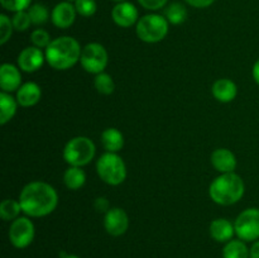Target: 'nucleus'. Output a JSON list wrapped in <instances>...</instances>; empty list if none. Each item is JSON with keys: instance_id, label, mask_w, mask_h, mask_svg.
<instances>
[{"instance_id": "f257e3e1", "label": "nucleus", "mask_w": 259, "mask_h": 258, "mask_svg": "<svg viewBox=\"0 0 259 258\" xmlns=\"http://www.w3.org/2000/svg\"><path fill=\"white\" fill-rule=\"evenodd\" d=\"M19 202L22 211L27 217H47L57 207L58 194L55 187L47 182L32 181L20 191Z\"/></svg>"}, {"instance_id": "f03ea898", "label": "nucleus", "mask_w": 259, "mask_h": 258, "mask_svg": "<svg viewBox=\"0 0 259 258\" xmlns=\"http://www.w3.org/2000/svg\"><path fill=\"white\" fill-rule=\"evenodd\" d=\"M81 46L73 37L63 35L52 39L46 48V61L52 68L65 71L73 67L81 58Z\"/></svg>"}, {"instance_id": "7ed1b4c3", "label": "nucleus", "mask_w": 259, "mask_h": 258, "mask_svg": "<svg viewBox=\"0 0 259 258\" xmlns=\"http://www.w3.org/2000/svg\"><path fill=\"white\" fill-rule=\"evenodd\" d=\"M245 185L242 177L235 172L222 174L209 186V196L217 204L223 206L237 204L243 197Z\"/></svg>"}, {"instance_id": "20e7f679", "label": "nucleus", "mask_w": 259, "mask_h": 258, "mask_svg": "<svg viewBox=\"0 0 259 258\" xmlns=\"http://www.w3.org/2000/svg\"><path fill=\"white\" fill-rule=\"evenodd\" d=\"M96 172L105 184L118 186L126 179V166L118 153L106 152L96 162Z\"/></svg>"}, {"instance_id": "39448f33", "label": "nucleus", "mask_w": 259, "mask_h": 258, "mask_svg": "<svg viewBox=\"0 0 259 258\" xmlns=\"http://www.w3.org/2000/svg\"><path fill=\"white\" fill-rule=\"evenodd\" d=\"M96 153L95 143L83 136L71 138L63 148V158L70 166L82 167L90 163Z\"/></svg>"}, {"instance_id": "423d86ee", "label": "nucleus", "mask_w": 259, "mask_h": 258, "mask_svg": "<svg viewBox=\"0 0 259 258\" xmlns=\"http://www.w3.org/2000/svg\"><path fill=\"white\" fill-rule=\"evenodd\" d=\"M168 20L159 14H147L137 23L136 33L142 42L158 43L168 34Z\"/></svg>"}, {"instance_id": "0eeeda50", "label": "nucleus", "mask_w": 259, "mask_h": 258, "mask_svg": "<svg viewBox=\"0 0 259 258\" xmlns=\"http://www.w3.org/2000/svg\"><path fill=\"white\" fill-rule=\"evenodd\" d=\"M80 62L86 72L94 73V75L104 72L109 62L108 51L100 43H88L82 48Z\"/></svg>"}, {"instance_id": "6e6552de", "label": "nucleus", "mask_w": 259, "mask_h": 258, "mask_svg": "<svg viewBox=\"0 0 259 258\" xmlns=\"http://www.w3.org/2000/svg\"><path fill=\"white\" fill-rule=\"evenodd\" d=\"M235 234L244 242H255L259 239V209L248 207L240 212L234 222Z\"/></svg>"}, {"instance_id": "1a4fd4ad", "label": "nucleus", "mask_w": 259, "mask_h": 258, "mask_svg": "<svg viewBox=\"0 0 259 258\" xmlns=\"http://www.w3.org/2000/svg\"><path fill=\"white\" fill-rule=\"evenodd\" d=\"M9 240L18 249H24L33 242L35 235L34 224L27 217H19L13 220L9 228Z\"/></svg>"}, {"instance_id": "9d476101", "label": "nucleus", "mask_w": 259, "mask_h": 258, "mask_svg": "<svg viewBox=\"0 0 259 258\" xmlns=\"http://www.w3.org/2000/svg\"><path fill=\"white\" fill-rule=\"evenodd\" d=\"M104 228L113 237L125 234L129 228V217L121 207H111L104 217Z\"/></svg>"}, {"instance_id": "9b49d317", "label": "nucleus", "mask_w": 259, "mask_h": 258, "mask_svg": "<svg viewBox=\"0 0 259 258\" xmlns=\"http://www.w3.org/2000/svg\"><path fill=\"white\" fill-rule=\"evenodd\" d=\"M46 55L38 47H25L18 56V67L24 72H35L43 66Z\"/></svg>"}, {"instance_id": "f8f14e48", "label": "nucleus", "mask_w": 259, "mask_h": 258, "mask_svg": "<svg viewBox=\"0 0 259 258\" xmlns=\"http://www.w3.org/2000/svg\"><path fill=\"white\" fill-rule=\"evenodd\" d=\"M111 18H113L114 23L116 25H119V27L129 28L136 24V23H138L139 13L136 5L129 2H123L118 3L113 8Z\"/></svg>"}, {"instance_id": "ddd939ff", "label": "nucleus", "mask_w": 259, "mask_h": 258, "mask_svg": "<svg viewBox=\"0 0 259 258\" xmlns=\"http://www.w3.org/2000/svg\"><path fill=\"white\" fill-rule=\"evenodd\" d=\"M76 14L77 12H76L75 5L71 4L70 2H62L58 3L53 8L52 13H51V20L55 27L60 28V29H67L75 23Z\"/></svg>"}, {"instance_id": "4468645a", "label": "nucleus", "mask_w": 259, "mask_h": 258, "mask_svg": "<svg viewBox=\"0 0 259 258\" xmlns=\"http://www.w3.org/2000/svg\"><path fill=\"white\" fill-rule=\"evenodd\" d=\"M22 75L19 67L12 63H3L0 67V88L5 93H13L20 88Z\"/></svg>"}, {"instance_id": "2eb2a0df", "label": "nucleus", "mask_w": 259, "mask_h": 258, "mask_svg": "<svg viewBox=\"0 0 259 258\" xmlns=\"http://www.w3.org/2000/svg\"><path fill=\"white\" fill-rule=\"evenodd\" d=\"M211 163L220 174L234 172L237 167V157L230 149L218 148L211 154Z\"/></svg>"}, {"instance_id": "dca6fc26", "label": "nucleus", "mask_w": 259, "mask_h": 258, "mask_svg": "<svg viewBox=\"0 0 259 258\" xmlns=\"http://www.w3.org/2000/svg\"><path fill=\"white\" fill-rule=\"evenodd\" d=\"M42 96V90H40L39 85L35 82H25L20 86L17 90V99L18 104L23 108H30L38 104Z\"/></svg>"}, {"instance_id": "f3484780", "label": "nucleus", "mask_w": 259, "mask_h": 258, "mask_svg": "<svg viewBox=\"0 0 259 258\" xmlns=\"http://www.w3.org/2000/svg\"><path fill=\"white\" fill-rule=\"evenodd\" d=\"M209 230L212 239L219 243H228L233 239V235L235 234L234 224L228 219H224V218L212 220Z\"/></svg>"}, {"instance_id": "a211bd4d", "label": "nucleus", "mask_w": 259, "mask_h": 258, "mask_svg": "<svg viewBox=\"0 0 259 258\" xmlns=\"http://www.w3.org/2000/svg\"><path fill=\"white\" fill-rule=\"evenodd\" d=\"M212 95L220 103H230L238 94V88L234 81L229 78H219L212 85Z\"/></svg>"}, {"instance_id": "6ab92c4d", "label": "nucleus", "mask_w": 259, "mask_h": 258, "mask_svg": "<svg viewBox=\"0 0 259 258\" xmlns=\"http://www.w3.org/2000/svg\"><path fill=\"white\" fill-rule=\"evenodd\" d=\"M101 143L106 152L118 153L124 146V136L116 128H106L101 133Z\"/></svg>"}, {"instance_id": "aec40b11", "label": "nucleus", "mask_w": 259, "mask_h": 258, "mask_svg": "<svg viewBox=\"0 0 259 258\" xmlns=\"http://www.w3.org/2000/svg\"><path fill=\"white\" fill-rule=\"evenodd\" d=\"M17 99L13 98L9 93L2 91L0 93V124L5 125L8 121L13 119V116L17 113L18 108Z\"/></svg>"}, {"instance_id": "412c9836", "label": "nucleus", "mask_w": 259, "mask_h": 258, "mask_svg": "<svg viewBox=\"0 0 259 258\" xmlns=\"http://www.w3.org/2000/svg\"><path fill=\"white\" fill-rule=\"evenodd\" d=\"M63 182L68 190H78L85 185L86 174L81 167L70 166L63 174Z\"/></svg>"}, {"instance_id": "4be33fe9", "label": "nucleus", "mask_w": 259, "mask_h": 258, "mask_svg": "<svg viewBox=\"0 0 259 258\" xmlns=\"http://www.w3.org/2000/svg\"><path fill=\"white\" fill-rule=\"evenodd\" d=\"M223 258H249V248L239 238L232 239L223 248Z\"/></svg>"}, {"instance_id": "5701e85b", "label": "nucleus", "mask_w": 259, "mask_h": 258, "mask_svg": "<svg viewBox=\"0 0 259 258\" xmlns=\"http://www.w3.org/2000/svg\"><path fill=\"white\" fill-rule=\"evenodd\" d=\"M164 15H166V19L168 20L169 24L179 25L187 19V9L181 3L175 2L166 8Z\"/></svg>"}, {"instance_id": "b1692460", "label": "nucleus", "mask_w": 259, "mask_h": 258, "mask_svg": "<svg viewBox=\"0 0 259 258\" xmlns=\"http://www.w3.org/2000/svg\"><path fill=\"white\" fill-rule=\"evenodd\" d=\"M20 211H22L20 202L14 199H5L0 204V217L5 222H10V220L13 222L19 218Z\"/></svg>"}, {"instance_id": "393cba45", "label": "nucleus", "mask_w": 259, "mask_h": 258, "mask_svg": "<svg viewBox=\"0 0 259 258\" xmlns=\"http://www.w3.org/2000/svg\"><path fill=\"white\" fill-rule=\"evenodd\" d=\"M94 86L96 91L101 95H110L115 90V83H114L113 77L109 73L101 72L98 73L94 78Z\"/></svg>"}, {"instance_id": "a878e982", "label": "nucleus", "mask_w": 259, "mask_h": 258, "mask_svg": "<svg viewBox=\"0 0 259 258\" xmlns=\"http://www.w3.org/2000/svg\"><path fill=\"white\" fill-rule=\"evenodd\" d=\"M28 13H29L32 24L34 25L45 24V23H47L48 18H50V12H48V9L43 4L30 5Z\"/></svg>"}, {"instance_id": "bb28decb", "label": "nucleus", "mask_w": 259, "mask_h": 258, "mask_svg": "<svg viewBox=\"0 0 259 258\" xmlns=\"http://www.w3.org/2000/svg\"><path fill=\"white\" fill-rule=\"evenodd\" d=\"M30 40H32V45L34 47L38 48H47L50 46V43L52 42L51 40V35L47 30L42 29V28H38V29L33 30L32 34H30Z\"/></svg>"}, {"instance_id": "cd10ccee", "label": "nucleus", "mask_w": 259, "mask_h": 258, "mask_svg": "<svg viewBox=\"0 0 259 258\" xmlns=\"http://www.w3.org/2000/svg\"><path fill=\"white\" fill-rule=\"evenodd\" d=\"M75 8L77 14L89 18L95 14L98 5H96L95 0H76Z\"/></svg>"}, {"instance_id": "c85d7f7f", "label": "nucleus", "mask_w": 259, "mask_h": 258, "mask_svg": "<svg viewBox=\"0 0 259 258\" xmlns=\"http://www.w3.org/2000/svg\"><path fill=\"white\" fill-rule=\"evenodd\" d=\"M12 22H13V27H14V29L18 30V32H24V30H27L28 28H29V25L32 24L29 13L25 12V10L15 13Z\"/></svg>"}, {"instance_id": "c756f323", "label": "nucleus", "mask_w": 259, "mask_h": 258, "mask_svg": "<svg viewBox=\"0 0 259 258\" xmlns=\"http://www.w3.org/2000/svg\"><path fill=\"white\" fill-rule=\"evenodd\" d=\"M14 27L13 22L5 14H0V45H5L12 37Z\"/></svg>"}, {"instance_id": "7c9ffc66", "label": "nucleus", "mask_w": 259, "mask_h": 258, "mask_svg": "<svg viewBox=\"0 0 259 258\" xmlns=\"http://www.w3.org/2000/svg\"><path fill=\"white\" fill-rule=\"evenodd\" d=\"M32 0H0L3 8L8 12L18 13L25 9H29Z\"/></svg>"}, {"instance_id": "2f4dec72", "label": "nucleus", "mask_w": 259, "mask_h": 258, "mask_svg": "<svg viewBox=\"0 0 259 258\" xmlns=\"http://www.w3.org/2000/svg\"><path fill=\"white\" fill-rule=\"evenodd\" d=\"M168 0H138L139 4L148 10H159L167 4Z\"/></svg>"}, {"instance_id": "473e14b6", "label": "nucleus", "mask_w": 259, "mask_h": 258, "mask_svg": "<svg viewBox=\"0 0 259 258\" xmlns=\"http://www.w3.org/2000/svg\"><path fill=\"white\" fill-rule=\"evenodd\" d=\"M94 207H95V210L98 212H104V214H106V212L111 209L109 200L103 196L96 197L95 201H94Z\"/></svg>"}, {"instance_id": "72a5a7b5", "label": "nucleus", "mask_w": 259, "mask_h": 258, "mask_svg": "<svg viewBox=\"0 0 259 258\" xmlns=\"http://www.w3.org/2000/svg\"><path fill=\"white\" fill-rule=\"evenodd\" d=\"M185 2H186L189 5H191V7L201 9V8L210 7L215 0H185Z\"/></svg>"}, {"instance_id": "f704fd0d", "label": "nucleus", "mask_w": 259, "mask_h": 258, "mask_svg": "<svg viewBox=\"0 0 259 258\" xmlns=\"http://www.w3.org/2000/svg\"><path fill=\"white\" fill-rule=\"evenodd\" d=\"M249 258H259V239L253 243L249 249Z\"/></svg>"}, {"instance_id": "c9c22d12", "label": "nucleus", "mask_w": 259, "mask_h": 258, "mask_svg": "<svg viewBox=\"0 0 259 258\" xmlns=\"http://www.w3.org/2000/svg\"><path fill=\"white\" fill-rule=\"evenodd\" d=\"M252 73H253V78H254V81L259 85V60L255 61L254 66H253Z\"/></svg>"}, {"instance_id": "e433bc0d", "label": "nucleus", "mask_w": 259, "mask_h": 258, "mask_svg": "<svg viewBox=\"0 0 259 258\" xmlns=\"http://www.w3.org/2000/svg\"><path fill=\"white\" fill-rule=\"evenodd\" d=\"M61 258H80V257L75 254H62L61 255Z\"/></svg>"}, {"instance_id": "4c0bfd02", "label": "nucleus", "mask_w": 259, "mask_h": 258, "mask_svg": "<svg viewBox=\"0 0 259 258\" xmlns=\"http://www.w3.org/2000/svg\"><path fill=\"white\" fill-rule=\"evenodd\" d=\"M113 2H118V3H123V2H126V0H113Z\"/></svg>"}, {"instance_id": "58836bf2", "label": "nucleus", "mask_w": 259, "mask_h": 258, "mask_svg": "<svg viewBox=\"0 0 259 258\" xmlns=\"http://www.w3.org/2000/svg\"><path fill=\"white\" fill-rule=\"evenodd\" d=\"M66 2H76V0H66Z\"/></svg>"}]
</instances>
